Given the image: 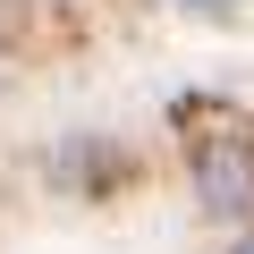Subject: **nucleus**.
<instances>
[{"instance_id":"obj_2","label":"nucleus","mask_w":254,"mask_h":254,"mask_svg":"<svg viewBox=\"0 0 254 254\" xmlns=\"http://www.w3.org/2000/svg\"><path fill=\"white\" fill-rule=\"evenodd\" d=\"M229 254H254V229H246V237H237V246H229Z\"/></svg>"},{"instance_id":"obj_1","label":"nucleus","mask_w":254,"mask_h":254,"mask_svg":"<svg viewBox=\"0 0 254 254\" xmlns=\"http://www.w3.org/2000/svg\"><path fill=\"white\" fill-rule=\"evenodd\" d=\"M187 127V178L212 220H254V119L229 102H178Z\"/></svg>"},{"instance_id":"obj_3","label":"nucleus","mask_w":254,"mask_h":254,"mask_svg":"<svg viewBox=\"0 0 254 254\" xmlns=\"http://www.w3.org/2000/svg\"><path fill=\"white\" fill-rule=\"evenodd\" d=\"M187 9H229V0H187Z\"/></svg>"}]
</instances>
